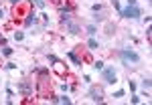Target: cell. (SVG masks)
I'll list each match as a JSON object with an SVG mask.
<instances>
[{
	"label": "cell",
	"instance_id": "19",
	"mask_svg": "<svg viewBox=\"0 0 152 105\" xmlns=\"http://www.w3.org/2000/svg\"><path fill=\"white\" fill-rule=\"evenodd\" d=\"M112 4H114V8H116L118 12L122 10V6H120V0H112Z\"/></svg>",
	"mask_w": 152,
	"mask_h": 105
},
{
	"label": "cell",
	"instance_id": "21",
	"mask_svg": "<svg viewBox=\"0 0 152 105\" xmlns=\"http://www.w3.org/2000/svg\"><path fill=\"white\" fill-rule=\"evenodd\" d=\"M91 10H94V12H102V4H94Z\"/></svg>",
	"mask_w": 152,
	"mask_h": 105
},
{
	"label": "cell",
	"instance_id": "11",
	"mask_svg": "<svg viewBox=\"0 0 152 105\" xmlns=\"http://www.w3.org/2000/svg\"><path fill=\"white\" fill-rule=\"evenodd\" d=\"M87 47H89V51H95V49H99V45H97V41L91 36V38L87 41Z\"/></svg>",
	"mask_w": 152,
	"mask_h": 105
},
{
	"label": "cell",
	"instance_id": "8",
	"mask_svg": "<svg viewBox=\"0 0 152 105\" xmlns=\"http://www.w3.org/2000/svg\"><path fill=\"white\" fill-rule=\"evenodd\" d=\"M67 30H69V35L75 36V35H79L81 28H79V24H75V22H71V20H69V22H67Z\"/></svg>",
	"mask_w": 152,
	"mask_h": 105
},
{
	"label": "cell",
	"instance_id": "20",
	"mask_svg": "<svg viewBox=\"0 0 152 105\" xmlns=\"http://www.w3.org/2000/svg\"><path fill=\"white\" fill-rule=\"evenodd\" d=\"M94 20H95V22H102V20H104V14H97V12H95Z\"/></svg>",
	"mask_w": 152,
	"mask_h": 105
},
{
	"label": "cell",
	"instance_id": "29",
	"mask_svg": "<svg viewBox=\"0 0 152 105\" xmlns=\"http://www.w3.org/2000/svg\"><path fill=\"white\" fill-rule=\"evenodd\" d=\"M10 2H14V4H18V2H20V0H10Z\"/></svg>",
	"mask_w": 152,
	"mask_h": 105
},
{
	"label": "cell",
	"instance_id": "26",
	"mask_svg": "<svg viewBox=\"0 0 152 105\" xmlns=\"http://www.w3.org/2000/svg\"><path fill=\"white\" fill-rule=\"evenodd\" d=\"M128 4L130 6H138V0H128Z\"/></svg>",
	"mask_w": 152,
	"mask_h": 105
},
{
	"label": "cell",
	"instance_id": "5",
	"mask_svg": "<svg viewBox=\"0 0 152 105\" xmlns=\"http://www.w3.org/2000/svg\"><path fill=\"white\" fill-rule=\"evenodd\" d=\"M49 61L53 63V67H55V71H57V73H59V75H61V77H63V75L67 73V69L63 67V63H61V61H59V59L55 57V55H49Z\"/></svg>",
	"mask_w": 152,
	"mask_h": 105
},
{
	"label": "cell",
	"instance_id": "7",
	"mask_svg": "<svg viewBox=\"0 0 152 105\" xmlns=\"http://www.w3.org/2000/svg\"><path fill=\"white\" fill-rule=\"evenodd\" d=\"M37 20H39V16L35 12H28L26 18H24V26H33V24H37Z\"/></svg>",
	"mask_w": 152,
	"mask_h": 105
},
{
	"label": "cell",
	"instance_id": "17",
	"mask_svg": "<svg viewBox=\"0 0 152 105\" xmlns=\"http://www.w3.org/2000/svg\"><path fill=\"white\" fill-rule=\"evenodd\" d=\"M24 38V33H14V41L18 43V41H23Z\"/></svg>",
	"mask_w": 152,
	"mask_h": 105
},
{
	"label": "cell",
	"instance_id": "18",
	"mask_svg": "<svg viewBox=\"0 0 152 105\" xmlns=\"http://www.w3.org/2000/svg\"><path fill=\"white\" fill-rule=\"evenodd\" d=\"M35 4L39 6V8H45V6H47V2H45V0H35Z\"/></svg>",
	"mask_w": 152,
	"mask_h": 105
},
{
	"label": "cell",
	"instance_id": "15",
	"mask_svg": "<svg viewBox=\"0 0 152 105\" xmlns=\"http://www.w3.org/2000/svg\"><path fill=\"white\" fill-rule=\"evenodd\" d=\"M94 69L95 71H102V69H104V61H95V63H94Z\"/></svg>",
	"mask_w": 152,
	"mask_h": 105
},
{
	"label": "cell",
	"instance_id": "3",
	"mask_svg": "<svg viewBox=\"0 0 152 105\" xmlns=\"http://www.w3.org/2000/svg\"><path fill=\"white\" fill-rule=\"evenodd\" d=\"M89 99H91L94 103H102V101H104V89H102L99 85H91V87H89Z\"/></svg>",
	"mask_w": 152,
	"mask_h": 105
},
{
	"label": "cell",
	"instance_id": "9",
	"mask_svg": "<svg viewBox=\"0 0 152 105\" xmlns=\"http://www.w3.org/2000/svg\"><path fill=\"white\" fill-rule=\"evenodd\" d=\"M67 57H69L75 65H79V67H81V59L77 57V53H75V51H69V53H67Z\"/></svg>",
	"mask_w": 152,
	"mask_h": 105
},
{
	"label": "cell",
	"instance_id": "4",
	"mask_svg": "<svg viewBox=\"0 0 152 105\" xmlns=\"http://www.w3.org/2000/svg\"><path fill=\"white\" fill-rule=\"evenodd\" d=\"M102 77H104L105 83L114 85V83H116V69H114V67H104V69H102Z\"/></svg>",
	"mask_w": 152,
	"mask_h": 105
},
{
	"label": "cell",
	"instance_id": "23",
	"mask_svg": "<svg viewBox=\"0 0 152 105\" xmlns=\"http://www.w3.org/2000/svg\"><path fill=\"white\" fill-rule=\"evenodd\" d=\"M4 67H6V69H8V71H12V69H16V65H14V63H6V65H4Z\"/></svg>",
	"mask_w": 152,
	"mask_h": 105
},
{
	"label": "cell",
	"instance_id": "25",
	"mask_svg": "<svg viewBox=\"0 0 152 105\" xmlns=\"http://www.w3.org/2000/svg\"><path fill=\"white\" fill-rule=\"evenodd\" d=\"M130 91H132V93H136V83L130 81Z\"/></svg>",
	"mask_w": 152,
	"mask_h": 105
},
{
	"label": "cell",
	"instance_id": "2",
	"mask_svg": "<svg viewBox=\"0 0 152 105\" xmlns=\"http://www.w3.org/2000/svg\"><path fill=\"white\" fill-rule=\"evenodd\" d=\"M120 16L122 18H140L142 16V8L140 6H126V8H122L120 10Z\"/></svg>",
	"mask_w": 152,
	"mask_h": 105
},
{
	"label": "cell",
	"instance_id": "1",
	"mask_svg": "<svg viewBox=\"0 0 152 105\" xmlns=\"http://www.w3.org/2000/svg\"><path fill=\"white\" fill-rule=\"evenodd\" d=\"M118 55L122 57L124 63H134V65H138V63H140V55H138L136 51H132V49H120V51H118Z\"/></svg>",
	"mask_w": 152,
	"mask_h": 105
},
{
	"label": "cell",
	"instance_id": "22",
	"mask_svg": "<svg viewBox=\"0 0 152 105\" xmlns=\"http://www.w3.org/2000/svg\"><path fill=\"white\" fill-rule=\"evenodd\" d=\"M132 103L138 105V103H140V97H138V95H132Z\"/></svg>",
	"mask_w": 152,
	"mask_h": 105
},
{
	"label": "cell",
	"instance_id": "13",
	"mask_svg": "<svg viewBox=\"0 0 152 105\" xmlns=\"http://www.w3.org/2000/svg\"><path fill=\"white\" fill-rule=\"evenodd\" d=\"M12 53H14V51H12L10 47H2V55H4V57H10Z\"/></svg>",
	"mask_w": 152,
	"mask_h": 105
},
{
	"label": "cell",
	"instance_id": "27",
	"mask_svg": "<svg viewBox=\"0 0 152 105\" xmlns=\"http://www.w3.org/2000/svg\"><path fill=\"white\" fill-rule=\"evenodd\" d=\"M51 2H53V4H57V6H59V4H61L63 0H51Z\"/></svg>",
	"mask_w": 152,
	"mask_h": 105
},
{
	"label": "cell",
	"instance_id": "12",
	"mask_svg": "<svg viewBox=\"0 0 152 105\" xmlns=\"http://www.w3.org/2000/svg\"><path fill=\"white\" fill-rule=\"evenodd\" d=\"M95 33H97V28H95V24H87V35L94 36Z\"/></svg>",
	"mask_w": 152,
	"mask_h": 105
},
{
	"label": "cell",
	"instance_id": "6",
	"mask_svg": "<svg viewBox=\"0 0 152 105\" xmlns=\"http://www.w3.org/2000/svg\"><path fill=\"white\" fill-rule=\"evenodd\" d=\"M59 14H61V22H69L71 20V16H73V10H71V8H61V10H59Z\"/></svg>",
	"mask_w": 152,
	"mask_h": 105
},
{
	"label": "cell",
	"instance_id": "10",
	"mask_svg": "<svg viewBox=\"0 0 152 105\" xmlns=\"http://www.w3.org/2000/svg\"><path fill=\"white\" fill-rule=\"evenodd\" d=\"M18 89H20L24 95H31V93H33V89H31V85H28V83H20V85H18Z\"/></svg>",
	"mask_w": 152,
	"mask_h": 105
},
{
	"label": "cell",
	"instance_id": "14",
	"mask_svg": "<svg viewBox=\"0 0 152 105\" xmlns=\"http://www.w3.org/2000/svg\"><path fill=\"white\" fill-rule=\"evenodd\" d=\"M124 95H126V91H124V89H118L116 93H114V99H122Z\"/></svg>",
	"mask_w": 152,
	"mask_h": 105
},
{
	"label": "cell",
	"instance_id": "28",
	"mask_svg": "<svg viewBox=\"0 0 152 105\" xmlns=\"http://www.w3.org/2000/svg\"><path fill=\"white\" fill-rule=\"evenodd\" d=\"M2 16H4V10H2V8H0V18H2Z\"/></svg>",
	"mask_w": 152,
	"mask_h": 105
},
{
	"label": "cell",
	"instance_id": "16",
	"mask_svg": "<svg viewBox=\"0 0 152 105\" xmlns=\"http://www.w3.org/2000/svg\"><path fill=\"white\" fill-rule=\"evenodd\" d=\"M150 85H152L150 79H144V81H142V87H144V89H150Z\"/></svg>",
	"mask_w": 152,
	"mask_h": 105
},
{
	"label": "cell",
	"instance_id": "24",
	"mask_svg": "<svg viewBox=\"0 0 152 105\" xmlns=\"http://www.w3.org/2000/svg\"><path fill=\"white\" fill-rule=\"evenodd\" d=\"M6 95H8V97H14V91H12V87H6Z\"/></svg>",
	"mask_w": 152,
	"mask_h": 105
}]
</instances>
